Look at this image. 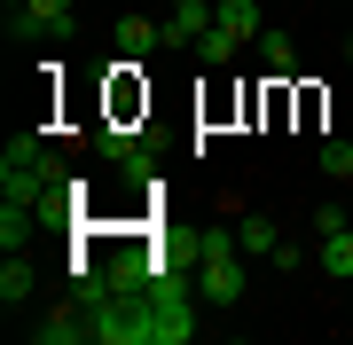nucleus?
Listing matches in <instances>:
<instances>
[{
  "label": "nucleus",
  "instance_id": "nucleus-1",
  "mask_svg": "<svg viewBox=\"0 0 353 345\" xmlns=\"http://www.w3.org/2000/svg\"><path fill=\"white\" fill-rule=\"evenodd\" d=\"M189 267H196V298L204 306H236L243 298V267H252V259H243V243H236V220H228V228H204L196 243H189Z\"/></svg>",
  "mask_w": 353,
  "mask_h": 345
},
{
  "label": "nucleus",
  "instance_id": "nucleus-2",
  "mask_svg": "<svg viewBox=\"0 0 353 345\" xmlns=\"http://www.w3.org/2000/svg\"><path fill=\"white\" fill-rule=\"evenodd\" d=\"M55 189H63V165L48 157V141H8V157H0V196H16V205H48Z\"/></svg>",
  "mask_w": 353,
  "mask_h": 345
},
{
  "label": "nucleus",
  "instance_id": "nucleus-3",
  "mask_svg": "<svg viewBox=\"0 0 353 345\" xmlns=\"http://www.w3.org/2000/svg\"><path fill=\"white\" fill-rule=\"evenodd\" d=\"M259 0H220V16H212V32L196 39V63H228V55L243 48V39H259Z\"/></svg>",
  "mask_w": 353,
  "mask_h": 345
},
{
  "label": "nucleus",
  "instance_id": "nucleus-4",
  "mask_svg": "<svg viewBox=\"0 0 353 345\" xmlns=\"http://www.w3.org/2000/svg\"><path fill=\"white\" fill-rule=\"evenodd\" d=\"M118 55H126V63H150L157 48H173V32L157 24V16H118V39H110Z\"/></svg>",
  "mask_w": 353,
  "mask_h": 345
},
{
  "label": "nucleus",
  "instance_id": "nucleus-5",
  "mask_svg": "<svg viewBox=\"0 0 353 345\" xmlns=\"http://www.w3.org/2000/svg\"><path fill=\"white\" fill-rule=\"evenodd\" d=\"M39 228H48V212H39V205H16V196H0V251H32Z\"/></svg>",
  "mask_w": 353,
  "mask_h": 345
},
{
  "label": "nucleus",
  "instance_id": "nucleus-6",
  "mask_svg": "<svg viewBox=\"0 0 353 345\" xmlns=\"http://www.w3.org/2000/svg\"><path fill=\"white\" fill-rule=\"evenodd\" d=\"M32 337H39V345H79V337H87V306H79V298H63V306H48Z\"/></svg>",
  "mask_w": 353,
  "mask_h": 345
},
{
  "label": "nucleus",
  "instance_id": "nucleus-7",
  "mask_svg": "<svg viewBox=\"0 0 353 345\" xmlns=\"http://www.w3.org/2000/svg\"><path fill=\"white\" fill-rule=\"evenodd\" d=\"M314 236H322V275L345 282V275H353V220H322Z\"/></svg>",
  "mask_w": 353,
  "mask_h": 345
},
{
  "label": "nucleus",
  "instance_id": "nucleus-8",
  "mask_svg": "<svg viewBox=\"0 0 353 345\" xmlns=\"http://www.w3.org/2000/svg\"><path fill=\"white\" fill-rule=\"evenodd\" d=\"M32 291H39V259L32 251H8V259H0V306H24Z\"/></svg>",
  "mask_w": 353,
  "mask_h": 345
},
{
  "label": "nucleus",
  "instance_id": "nucleus-9",
  "mask_svg": "<svg viewBox=\"0 0 353 345\" xmlns=\"http://www.w3.org/2000/svg\"><path fill=\"white\" fill-rule=\"evenodd\" d=\"M212 16H220V0H173L165 32H173V39H204V32H212Z\"/></svg>",
  "mask_w": 353,
  "mask_h": 345
},
{
  "label": "nucleus",
  "instance_id": "nucleus-10",
  "mask_svg": "<svg viewBox=\"0 0 353 345\" xmlns=\"http://www.w3.org/2000/svg\"><path fill=\"white\" fill-rule=\"evenodd\" d=\"M236 243H243V259H275V220H267V212H236Z\"/></svg>",
  "mask_w": 353,
  "mask_h": 345
},
{
  "label": "nucleus",
  "instance_id": "nucleus-11",
  "mask_svg": "<svg viewBox=\"0 0 353 345\" xmlns=\"http://www.w3.org/2000/svg\"><path fill=\"white\" fill-rule=\"evenodd\" d=\"M71 8H79V0H24L16 24H24V32H55V24H71Z\"/></svg>",
  "mask_w": 353,
  "mask_h": 345
},
{
  "label": "nucleus",
  "instance_id": "nucleus-12",
  "mask_svg": "<svg viewBox=\"0 0 353 345\" xmlns=\"http://www.w3.org/2000/svg\"><path fill=\"white\" fill-rule=\"evenodd\" d=\"M259 55H267V79H283L290 63H299V39H290L283 24H267V32H259Z\"/></svg>",
  "mask_w": 353,
  "mask_h": 345
},
{
  "label": "nucleus",
  "instance_id": "nucleus-13",
  "mask_svg": "<svg viewBox=\"0 0 353 345\" xmlns=\"http://www.w3.org/2000/svg\"><path fill=\"white\" fill-rule=\"evenodd\" d=\"M314 157H322V173H330V180H353V141H338V134H330Z\"/></svg>",
  "mask_w": 353,
  "mask_h": 345
},
{
  "label": "nucleus",
  "instance_id": "nucleus-14",
  "mask_svg": "<svg viewBox=\"0 0 353 345\" xmlns=\"http://www.w3.org/2000/svg\"><path fill=\"white\" fill-rule=\"evenodd\" d=\"M345 55H353V39H345Z\"/></svg>",
  "mask_w": 353,
  "mask_h": 345
},
{
  "label": "nucleus",
  "instance_id": "nucleus-15",
  "mask_svg": "<svg viewBox=\"0 0 353 345\" xmlns=\"http://www.w3.org/2000/svg\"><path fill=\"white\" fill-rule=\"evenodd\" d=\"M165 8H173V0H165Z\"/></svg>",
  "mask_w": 353,
  "mask_h": 345
}]
</instances>
